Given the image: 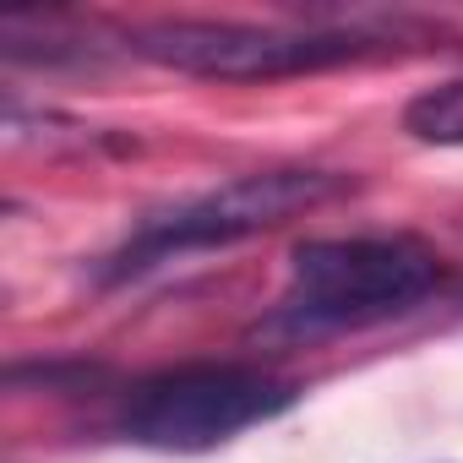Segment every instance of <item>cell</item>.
Returning <instances> with one entry per match:
<instances>
[{
	"label": "cell",
	"instance_id": "obj_5",
	"mask_svg": "<svg viewBox=\"0 0 463 463\" xmlns=\"http://www.w3.org/2000/svg\"><path fill=\"white\" fill-rule=\"evenodd\" d=\"M403 131L414 142H430V147H463V77L441 82V88H425L420 99H409Z\"/></svg>",
	"mask_w": 463,
	"mask_h": 463
},
{
	"label": "cell",
	"instance_id": "obj_4",
	"mask_svg": "<svg viewBox=\"0 0 463 463\" xmlns=\"http://www.w3.org/2000/svg\"><path fill=\"white\" fill-rule=\"evenodd\" d=\"M131 50L153 66L185 71V77H213V82H279L300 71H327L360 55H376V39L333 28H257V23H147L131 28Z\"/></svg>",
	"mask_w": 463,
	"mask_h": 463
},
{
	"label": "cell",
	"instance_id": "obj_1",
	"mask_svg": "<svg viewBox=\"0 0 463 463\" xmlns=\"http://www.w3.org/2000/svg\"><path fill=\"white\" fill-rule=\"evenodd\" d=\"M436 279H441V257L414 235L306 241L289 257V289L279 300L273 327L333 333V327L382 322L425 300Z\"/></svg>",
	"mask_w": 463,
	"mask_h": 463
},
{
	"label": "cell",
	"instance_id": "obj_2",
	"mask_svg": "<svg viewBox=\"0 0 463 463\" xmlns=\"http://www.w3.org/2000/svg\"><path fill=\"white\" fill-rule=\"evenodd\" d=\"M354 191V175H338V169H262V175H241L207 196H191L158 218H147L137 235L109 257L104 279L120 284V279H137L169 257H185V251H213V246H235L246 235H262V229L295 218V213H311L333 196Z\"/></svg>",
	"mask_w": 463,
	"mask_h": 463
},
{
	"label": "cell",
	"instance_id": "obj_3",
	"mask_svg": "<svg viewBox=\"0 0 463 463\" xmlns=\"http://www.w3.org/2000/svg\"><path fill=\"white\" fill-rule=\"evenodd\" d=\"M295 403V382L262 365H175L120 398L115 430L158 452H207Z\"/></svg>",
	"mask_w": 463,
	"mask_h": 463
}]
</instances>
